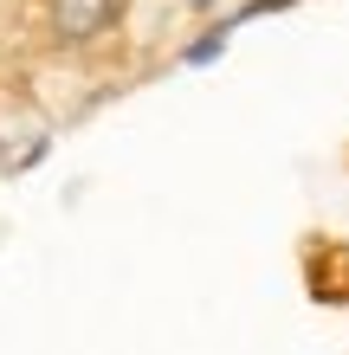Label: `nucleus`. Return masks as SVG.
I'll return each mask as SVG.
<instances>
[{
    "mask_svg": "<svg viewBox=\"0 0 349 355\" xmlns=\"http://www.w3.org/2000/svg\"><path fill=\"white\" fill-rule=\"evenodd\" d=\"M130 0H39V26H46V46L52 52H91L117 39Z\"/></svg>",
    "mask_w": 349,
    "mask_h": 355,
    "instance_id": "nucleus-1",
    "label": "nucleus"
}]
</instances>
